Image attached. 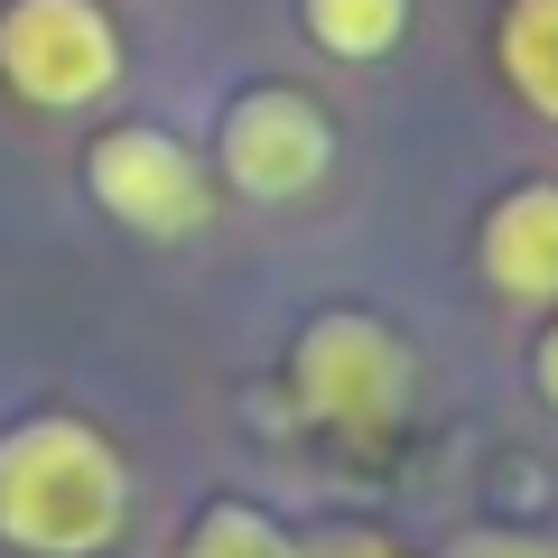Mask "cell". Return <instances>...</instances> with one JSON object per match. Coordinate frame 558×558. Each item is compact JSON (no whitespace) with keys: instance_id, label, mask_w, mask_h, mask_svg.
<instances>
[{"instance_id":"52a82bcc","label":"cell","mask_w":558,"mask_h":558,"mask_svg":"<svg viewBox=\"0 0 558 558\" xmlns=\"http://www.w3.org/2000/svg\"><path fill=\"white\" fill-rule=\"evenodd\" d=\"M494 75L512 84L521 112L558 131V0H502L494 20Z\"/></svg>"},{"instance_id":"ba28073f","label":"cell","mask_w":558,"mask_h":558,"mask_svg":"<svg viewBox=\"0 0 558 558\" xmlns=\"http://www.w3.org/2000/svg\"><path fill=\"white\" fill-rule=\"evenodd\" d=\"M299 28L344 65H373L410 38V0H299Z\"/></svg>"},{"instance_id":"277c9868","label":"cell","mask_w":558,"mask_h":558,"mask_svg":"<svg viewBox=\"0 0 558 558\" xmlns=\"http://www.w3.org/2000/svg\"><path fill=\"white\" fill-rule=\"evenodd\" d=\"M215 168L233 196L252 205H299L326 186V168H336V121H326L317 94H299V84H242L233 102H223L215 121Z\"/></svg>"},{"instance_id":"30bf717a","label":"cell","mask_w":558,"mask_h":558,"mask_svg":"<svg viewBox=\"0 0 558 558\" xmlns=\"http://www.w3.org/2000/svg\"><path fill=\"white\" fill-rule=\"evenodd\" d=\"M447 558H558L549 531H465Z\"/></svg>"},{"instance_id":"7c38bea8","label":"cell","mask_w":558,"mask_h":558,"mask_svg":"<svg viewBox=\"0 0 558 558\" xmlns=\"http://www.w3.org/2000/svg\"><path fill=\"white\" fill-rule=\"evenodd\" d=\"M307 558H400V549L373 539V531H354V539H307Z\"/></svg>"},{"instance_id":"7a4b0ae2","label":"cell","mask_w":558,"mask_h":558,"mask_svg":"<svg viewBox=\"0 0 558 558\" xmlns=\"http://www.w3.org/2000/svg\"><path fill=\"white\" fill-rule=\"evenodd\" d=\"M289 391H299V410L317 418V428H336V438H391L400 418H410L418 373H410V344L381 317L326 307V317H307L299 344H289Z\"/></svg>"},{"instance_id":"5b68a950","label":"cell","mask_w":558,"mask_h":558,"mask_svg":"<svg viewBox=\"0 0 558 558\" xmlns=\"http://www.w3.org/2000/svg\"><path fill=\"white\" fill-rule=\"evenodd\" d=\"M84 196H94L121 233H140V242H186V233H205V215H215L205 159L178 131H159V121L102 131L94 149H84Z\"/></svg>"},{"instance_id":"8fae6325","label":"cell","mask_w":558,"mask_h":558,"mask_svg":"<svg viewBox=\"0 0 558 558\" xmlns=\"http://www.w3.org/2000/svg\"><path fill=\"white\" fill-rule=\"evenodd\" d=\"M531 381H539V400L558 410V317L539 326V344H531Z\"/></svg>"},{"instance_id":"9c48e42d","label":"cell","mask_w":558,"mask_h":558,"mask_svg":"<svg viewBox=\"0 0 558 558\" xmlns=\"http://www.w3.org/2000/svg\"><path fill=\"white\" fill-rule=\"evenodd\" d=\"M178 558H307V539H289L270 512H252V502H205V512L186 521Z\"/></svg>"},{"instance_id":"6da1fadb","label":"cell","mask_w":558,"mask_h":558,"mask_svg":"<svg viewBox=\"0 0 558 558\" xmlns=\"http://www.w3.org/2000/svg\"><path fill=\"white\" fill-rule=\"evenodd\" d=\"M131 521V465L75 410L0 428V539L20 558H102Z\"/></svg>"},{"instance_id":"8992f818","label":"cell","mask_w":558,"mask_h":558,"mask_svg":"<svg viewBox=\"0 0 558 558\" xmlns=\"http://www.w3.org/2000/svg\"><path fill=\"white\" fill-rule=\"evenodd\" d=\"M475 270L494 299H558V178L494 196V215L475 233Z\"/></svg>"},{"instance_id":"3957f363","label":"cell","mask_w":558,"mask_h":558,"mask_svg":"<svg viewBox=\"0 0 558 558\" xmlns=\"http://www.w3.org/2000/svg\"><path fill=\"white\" fill-rule=\"evenodd\" d=\"M131 47H121L102 0H0V84L28 112H94L121 94Z\"/></svg>"}]
</instances>
